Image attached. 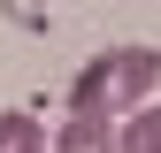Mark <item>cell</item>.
I'll list each match as a JSON object with an SVG mask.
<instances>
[{
    "label": "cell",
    "instance_id": "6da1fadb",
    "mask_svg": "<svg viewBox=\"0 0 161 153\" xmlns=\"http://www.w3.org/2000/svg\"><path fill=\"white\" fill-rule=\"evenodd\" d=\"M153 84H161V54H153V46H108V54H92V61L77 69L69 115H108V123H115V107L138 115Z\"/></svg>",
    "mask_w": 161,
    "mask_h": 153
},
{
    "label": "cell",
    "instance_id": "7a4b0ae2",
    "mask_svg": "<svg viewBox=\"0 0 161 153\" xmlns=\"http://www.w3.org/2000/svg\"><path fill=\"white\" fill-rule=\"evenodd\" d=\"M46 153H115V123L108 115H69L62 138H54Z\"/></svg>",
    "mask_w": 161,
    "mask_h": 153
},
{
    "label": "cell",
    "instance_id": "3957f363",
    "mask_svg": "<svg viewBox=\"0 0 161 153\" xmlns=\"http://www.w3.org/2000/svg\"><path fill=\"white\" fill-rule=\"evenodd\" d=\"M0 153H46V123L31 107H8L0 115Z\"/></svg>",
    "mask_w": 161,
    "mask_h": 153
},
{
    "label": "cell",
    "instance_id": "277c9868",
    "mask_svg": "<svg viewBox=\"0 0 161 153\" xmlns=\"http://www.w3.org/2000/svg\"><path fill=\"white\" fill-rule=\"evenodd\" d=\"M115 153H161V100H146L123 130H115Z\"/></svg>",
    "mask_w": 161,
    "mask_h": 153
},
{
    "label": "cell",
    "instance_id": "5b68a950",
    "mask_svg": "<svg viewBox=\"0 0 161 153\" xmlns=\"http://www.w3.org/2000/svg\"><path fill=\"white\" fill-rule=\"evenodd\" d=\"M0 15H8L15 31H46V15H54V0H0Z\"/></svg>",
    "mask_w": 161,
    "mask_h": 153
}]
</instances>
